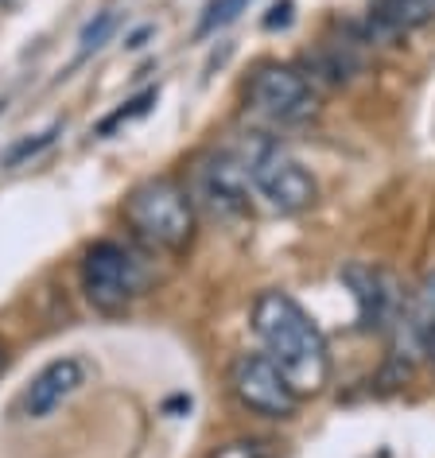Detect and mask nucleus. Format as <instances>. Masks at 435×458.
<instances>
[{"label":"nucleus","mask_w":435,"mask_h":458,"mask_svg":"<svg viewBox=\"0 0 435 458\" xmlns=\"http://www.w3.org/2000/svg\"><path fill=\"white\" fill-rule=\"evenodd\" d=\"M253 330L280 373L288 377L295 396H315L330 381V350L315 318L288 292H260L253 300Z\"/></svg>","instance_id":"nucleus-1"},{"label":"nucleus","mask_w":435,"mask_h":458,"mask_svg":"<svg viewBox=\"0 0 435 458\" xmlns=\"http://www.w3.org/2000/svg\"><path fill=\"white\" fill-rule=\"evenodd\" d=\"M121 217L144 245L159 249V253H183L194 242V225H199L191 191L167 175L132 187L121 206Z\"/></svg>","instance_id":"nucleus-2"},{"label":"nucleus","mask_w":435,"mask_h":458,"mask_svg":"<svg viewBox=\"0 0 435 458\" xmlns=\"http://www.w3.org/2000/svg\"><path fill=\"white\" fill-rule=\"evenodd\" d=\"M148 272L144 257L121 242H98L82 257V292L90 307L101 315H121L148 292Z\"/></svg>","instance_id":"nucleus-3"},{"label":"nucleus","mask_w":435,"mask_h":458,"mask_svg":"<svg viewBox=\"0 0 435 458\" xmlns=\"http://www.w3.org/2000/svg\"><path fill=\"white\" fill-rule=\"evenodd\" d=\"M249 187L280 214H303L319 199V187L300 159L288 156L280 144H260L253 159H245Z\"/></svg>","instance_id":"nucleus-4"},{"label":"nucleus","mask_w":435,"mask_h":458,"mask_svg":"<svg viewBox=\"0 0 435 458\" xmlns=\"http://www.w3.org/2000/svg\"><path fill=\"white\" fill-rule=\"evenodd\" d=\"M245 98L260 117H269L277 124H303V121H311L315 109H319L311 78H307L303 71H295V66H288V63L257 66L253 78H249Z\"/></svg>","instance_id":"nucleus-5"},{"label":"nucleus","mask_w":435,"mask_h":458,"mask_svg":"<svg viewBox=\"0 0 435 458\" xmlns=\"http://www.w3.org/2000/svg\"><path fill=\"white\" fill-rule=\"evenodd\" d=\"M230 393L237 404L265 420H292L300 396L269 353H237L230 361Z\"/></svg>","instance_id":"nucleus-6"},{"label":"nucleus","mask_w":435,"mask_h":458,"mask_svg":"<svg viewBox=\"0 0 435 458\" xmlns=\"http://www.w3.org/2000/svg\"><path fill=\"white\" fill-rule=\"evenodd\" d=\"M435 338V268L423 272L420 284L405 295L397 323H393V353L400 361L428 358V346Z\"/></svg>","instance_id":"nucleus-7"},{"label":"nucleus","mask_w":435,"mask_h":458,"mask_svg":"<svg viewBox=\"0 0 435 458\" xmlns=\"http://www.w3.org/2000/svg\"><path fill=\"white\" fill-rule=\"evenodd\" d=\"M82 385H86L82 358H55L24 385L16 408H20V416H28V420H47L51 411H59Z\"/></svg>","instance_id":"nucleus-8"},{"label":"nucleus","mask_w":435,"mask_h":458,"mask_svg":"<svg viewBox=\"0 0 435 458\" xmlns=\"http://www.w3.org/2000/svg\"><path fill=\"white\" fill-rule=\"evenodd\" d=\"M199 194L214 214H245L249 210V171L242 159L234 156H214L210 164L199 171Z\"/></svg>","instance_id":"nucleus-9"},{"label":"nucleus","mask_w":435,"mask_h":458,"mask_svg":"<svg viewBox=\"0 0 435 458\" xmlns=\"http://www.w3.org/2000/svg\"><path fill=\"white\" fill-rule=\"evenodd\" d=\"M435 16L431 0H373L370 4V36L373 39H397L423 28Z\"/></svg>","instance_id":"nucleus-10"},{"label":"nucleus","mask_w":435,"mask_h":458,"mask_svg":"<svg viewBox=\"0 0 435 458\" xmlns=\"http://www.w3.org/2000/svg\"><path fill=\"white\" fill-rule=\"evenodd\" d=\"M249 4H253V0H210V4L202 8V20H199L194 36L206 39V36H214V31L230 28L234 20H242V13H249Z\"/></svg>","instance_id":"nucleus-11"},{"label":"nucleus","mask_w":435,"mask_h":458,"mask_svg":"<svg viewBox=\"0 0 435 458\" xmlns=\"http://www.w3.org/2000/svg\"><path fill=\"white\" fill-rule=\"evenodd\" d=\"M121 24V13L117 8H106V13H98L90 24L82 28V36H78V59H90L94 51H101L106 43L113 39V31Z\"/></svg>","instance_id":"nucleus-12"},{"label":"nucleus","mask_w":435,"mask_h":458,"mask_svg":"<svg viewBox=\"0 0 435 458\" xmlns=\"http://www.w3.org/2000/svg\"><path fill=\"white\" fill-rule=\"evenodd\" d=\"M55 136H59V124H51L47 132H36V136H28V140H20L13 152L4 156V167H16V164H24L28 156H39L43 148H51V144H55Z\"/></svg>","instance_id":"nucleus-13"},{"label":"nucleus","mask_w":435,"mask_h":458,"mask_svg":"<svg viewBox=\"0 0 435 458\" xmlns=\"http://www.w3.org/2000/svg\"><path fill=\"white\" fill-rule=\"evenodd\" d=\"M156 98H159V89H144L141 98H132V101H124V109H117L109 121H101V132H113L117 124H124V121H132V117H144L148 109L156 106Z\"/></svg>","instance_id":"nucleus-14"},{"label":"nucleus","mask_w":435,"mask_h":458,"mask_svg":"<svg viewBox=\"0 0 435 458\" xmlns=\"http://www.w3.org/2000/svg\"><path fill=\"white\" fill-rule=\"evenodd\" d=\"M210 458H269L265 443L260 439H234V443H222Z\"/></svg>","instance_id":"nucleus-15"},{"label":"nucleus","mask_w":435,"mask_h":458,"mask_svg":"<svg viewBox=\"0 0 435 458\" xmlns=\"http://www.w3.org/2000/svg\"><path fill=\"white\" fill-rule=\"evenodd\" d=\"M292 8H295L292 0H280V4L272 8V16L265 20V28H288L292 24Z\"/></svg>","instance_id":"nucleus-16"},{"label":"nucleus","mask_w":435,"mask_h":458,"mask_svg":"<svg viewBox=\"0 0 435 458\" xmlns=\"http://www.w3.org/2000/svg\"><path fill=\"white\" fill-rule=\"evenodd\" d=\"M428 361L435 365V338H431V346H428Z\"/></svg>","instance_id":"nucleus-17"},{"label":"nucleus","mask_w":435,"mask_h":458,"mask_svg":"<svg viewBox=\"0 0 435 458\" xmlns=\"http://www.w3.org/2000/svg\"><path fill=\"white\" fill-rule=\"evenodd\" d=\"M0 369H4V342H0Z\"/></svg>","instance_id":"nucleus-18"},{"label":"nucleus","mask_w":435,"mask_h":458,"mask_svg":"<svg viewBox=\"0 0 435 458\" xmlns=\"http://www.w3.org/2000/svg\"><path fill=\"white\" fill-rule=\"evenodd\" d=\"M431 4H435V0H431Z\"/></svg>","instance_id":"nucleus-19"}]
</instances>
